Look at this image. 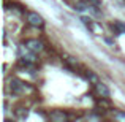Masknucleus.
<instances>
[{
    "label": "nucleus",
    "instance_id": "6e6552de",
    "mask_svg": "<svg viewBox=\"0 0 125 122\" xmlns=\"http://www.w3.org/2000/svg\"><path fill=\"white\" fill-rule=\"evenodd\" d=\"M114 117L119 121H125V113H122V111H116L114 113Z\"/></svg>",
    "mask_w": 125,
    "mask_h": 122
},
{
    "label": "nucleus",
    "instance_id": "f257e3e1",
    "mask_svg": "<svg viewBox=\"0 0 125 122\" xmlns=\"http://www.w3.org/2000/svg\"><path fill=\"white\" fill-rule=\"evenodd\" d=\"M27 21L30 25H35V27H41L43 25V18L40 14H37V13H29Z\"/></svg>",
    "mask_w": 125,
    "mask_h": 122
},
{
    "label": "nucleus",
    "instance_id": "0eeeda50",
    "mask_svg": "<svg viewBox=\"0 0 125 122\" xmlns=\"http://www.w3.org/2000/svg\"><path fill=\"white\" fill-rule=\"evenodd\" d=\"M90 6L87 5V3H83V2H79V3H76L74 5V10H78V11H84V10H89Z\"/></svg>",
    "mask_w": 125,
    "mask_h": 122
},
{
    "label": "nucleus",
    "instance_id": "423d86ee",
    "mask_svg": "<svg viewBox=\"0 0 125 122\" xmlns=\"http://www.w3.org/2000/svg\"><path fill=\"white\" fill-rule=\"evenodd\" d=\"M113 30L116 32V35H120V33H125V24L120 21H117L116 24H113Z\"/></svg>",
    "mask_w": 125,
    "mask_h": 122
},
{
    "label": "nucleus",
    "instance_id": "7ed1b4c3",
    "mask_svg": "<svg viewBox=\"0 0 125 122\" xmlns=\"http://www.w3.org/2000/svg\"><path fill=\"white\" fill-rule=\"evenodd\" d=\"M25 46H27L32 52H38V51H41V49H43V44H41L40 41H37V40H29L27 43H25Z\"/></svg>",
    "mask_w": 125,
    "mask_h": 122
},
{
    "label": "nucleus",
    "instance_id": "20e7f679",
    "mask_svg": "<svg viewBox=\"0 0 125 122\" xmlns=\"http://www.w3.org/2000/svg\"><path fill=\"white\" fill-rule=\"evenodd\" d=\"M49 117H51V121H54V122H63L65 119H67V114H65L63 111L57 110V111H52Z\"/></svg>",
    "mask_w": 125,
    "mask_h": 122
},
{
    "label": "nucleus",
    "instance_id": "1a4fd4ad",
    "mask_svg": "<svg viewBox=\"0 0 125 122\" xmlns=\"http://www.w3.org/2000/svg\"><path fill=\"white\" fill-rule=\"evenodd\" d=\"M89 2H90L94 6H100L101 5V0H89Z\"/></svg>",
    "mask_w": 125,
    "mask_h": 122
},
{
    "label": "nucleus",
    "instance_id": "f03ea898",
    "mask_svg": "<svg viewBox=\"0 0 125 122\" xmlns=\"http://www.w3.org/2000/svg\"><path fill=\"white\" fill-rule=\"evenodd\" d=\"M10 89H11L13 94H21V92L24 90V82H21L18 79H13L11 84H10Z\"/></svg>",
    "mask_w": 125,
    "mask_h": 122
},
{
    "label": "nucleus",
    "instance_id": "39448f33",
    "mask_svg": "<svg viewBox=\"0 0 125 122\" xmlns=\"http://www.w3.org/2000/svg\"><path fill=\"white\" fill-rule=\"evenodd\" d=\"M95 89H97V92L101 95V97H109V89L106 87L104 84H101V82H95Z\"/></svg>",
    "mask_w": 125,
    "mask_h": 122
}]
</instances>
